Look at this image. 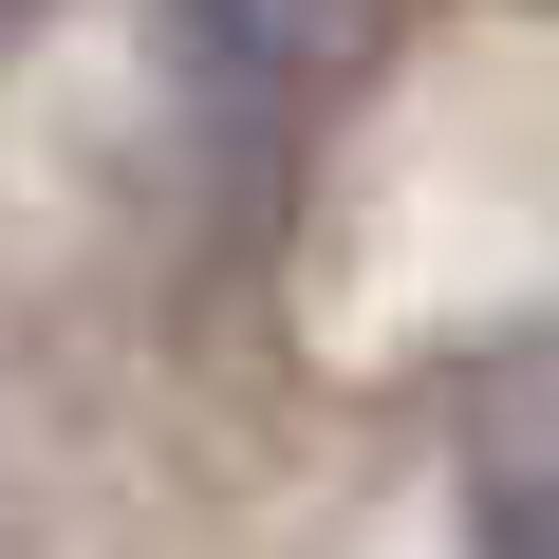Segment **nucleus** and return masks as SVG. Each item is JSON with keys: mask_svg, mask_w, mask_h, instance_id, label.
Here are the masks:
<instances>
[{"mask_svg": "<svg viewBox=\"0 0 559 559\" xmlns=\"http://www.w3.org/2000/svg\"><path fill=\"white\" fill-rule=\"evenodd\" d=\"M168 20H187L205 94H280V75L318 57V20H336V0H168Z\"/></svg>", "mask_w": 559, "mask_h": 559, "instance_id": "f257e3e1", "label": "nucleus"}]
</instances>
